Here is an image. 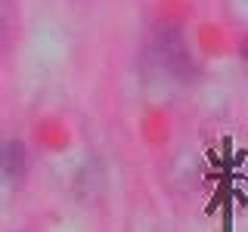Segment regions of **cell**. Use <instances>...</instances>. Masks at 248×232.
<instances>
[{
    "label": "cell",
    "mask_w": 248,
    "mask_h": 232,
    "mask_svg": "<svg viewBox=\"0 0 248 232\" xmlns=\"http://www.w3.org/2000/svg\"><path fill=\"white\" fill-rule=\"evenodd\" d=\"M0 152H3V145H0Z\"/></svg>",
    "instance_id": "1"
}]
</instances>
